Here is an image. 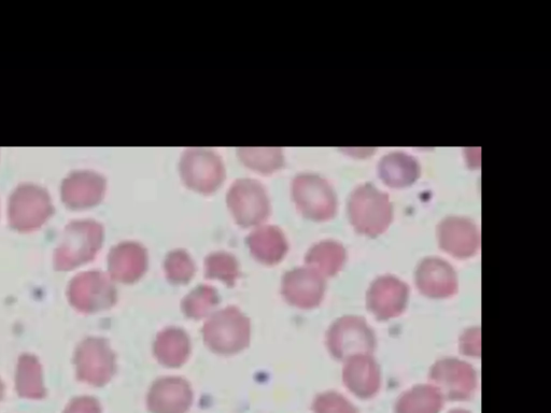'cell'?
<instances>
[{
    "label": "cell",
    "instance_id": "obj_1",
    "mask_svg": "<svg viewBox=\"0 0 551 413\" xmlns=\"http://www.w3.org/2000/svg\"><path fill=\"white\" fill-rule=\"evenodd\" d=\"M105 230L100 222L79 220L66 226L62 240L53 254L58 272H70L89 264L104 245Z\"/></svg>",
    "mask_w": 551,
    "mask_h": 413
},
{
    "label": "cell",
    "instance_id": "obj_2",
    "mask_svg": "<svg viewBox=\"0 0 551 413\" xmlns=\"http://www.w3.org/2000/svg\"><path fill=\"white\" fill-rule=\"evenodd\" d=\"M203 341L210 352L232 356L245 351L251 340V322L243 311L230 306L215 311L206 320Z\"/></svg>",
    "mask_w": 551,
    "mask_h": 413
},
{
    "label": "cell",
    "instance_id": "obj_3",
    "mask_svg": "<svg viewBox=\"0 0 551 413\" xmlns=\"http://www.w3.org/2000/svg\"><path fill=\"white\" fill-rule=\"evenodd\" d=\"M348 210L356 231L369 237L385 233L393 219L389 196L371 184L362 185L352 193Z\"/></svg>",
    "mask_w": 551,
    "mask_h": 413
},
{
    "label": "cell",
    "instance_id": "obj_4",
    "mask_svg": "<svg viewBox=\"0 0 551 413\" xmlns=\"http://www.w3.org/2000/svg\"><path fill=\"white\" fill-rule=\"evenodd\" d=\"M54 215V206L46 189L39 185L21 184L8 203V220L14 231L32 233Z\"/></svg>",
    "mask_w": 551,
    "mask_h": 413
},
{
    "label": "cell",
    "instance_id": "obj_5",
    "mask_svg": "<svg viewBox=\"0 0 551 413\" xmlns=\"http://www.w3.org/2000/svg\"><path fill=\"white\" fill-rule=\"evenodd\" d=\"M226 206L243 229L263 225L271 216L272 205L264 185L253 179L235 180L226 193Z\"/></svg>",
    "mask_w": 551,
    "mask_h": 413
},
{
    "label": "cell",
    "instance_id": "obj_6",
    "mask_svg": "<svg viewBox=\"0 0 551 413\" xmlns=\"http://www.w3.org/2000/svg\"><path fill=\"white\" fill-rule=\"evenodd\" d=\"M67 299L76 311L93 315L115 307L118 290L108 274L92 270L77 275L69 282Z\"/></svg>",
    "mask_w": 551,
    "mask_h": 413
},
{
    "label": "cell",
    "instance_id": "obj_7",
    "mask_svg": "<svg viewBox=\"0 0 551 413\" xmlns=\"http://www.w3.org/2000/svg\"><path fill=\"white\" fill-rule=\"evenodd\" d=\"M79 381L103 388L117 374V354L103 337H88L78 345L74 355Z\"/></svg>",
    "mask_w": 551,
    "mask_h": 413
},
{
    "label": "cell",
    "instance_id": "obj_8",
    "mask_svg": "<svg viewBox=\"0 0 551 413\" xmlns=\"http://www.w3.org/2000/svg\"><path fill=\"white\" fill-rule=\"evenodd\" d=\"M179 174L189 190L202 195L216 193L226 177L225 166L219 154L201 148L187 149L182 153Z\"/></svg>",
    "mask_w": 551,
    "mask_h": 413
},
{
    "label": "cell",
    "instance_id": "obj_9",
    "mask_svg": "<svg viewBox=\"0 0 551 413\" xmlns=\"http://www.w3.org/2000/svg\"><path fill=\"white\" fill-rule=\"evenodd\" d=\"M293 202L305 218L326 222L336 215V196L331 185L314 174H301L292 182Z\"/></svg>",
    "mask_w": 551,
    "mask_h": 413
},
{
    "label": "cell",
    "instance_id": "obj_10",
    "mask_svg": "<svg viewBox=\"0 0 551 413\" xmlns=\"http://www.w3.org/2000/svg\"><path fill=\"white\" fill-rule=\"evenodd\" d=\"M327 347L334 359L346 361L351 356L372 354L376 347V338L363 319L347 316L338 319L330 327Z\"/></svg>",
    "mask_w": 551,
    "mask_h": 413
},
{
    "label": "cell",
    "instance_id": "obj_11",
    "mask_svg": "<svg viewBox=\"0 0 551 413\" xmlns=\"http://www.w3.org/2000/svg\"><path fill=\"white\" fill-rule=\"evenodd\" d=\"M433 387L449 401H466L477 388L475 369L457 359L436 362L430 370Z\"/></svg>",
    "mask_w": 551,
    "mask_h": 413
},
{
    "label": "cell",
    "instance_id": "obj_12",
    "mask_svg": "<svg viewBox=\"0 0 551 413\" xmlns=\"http://www.w3.org/2000/svg\"><path fill=\"white\" fill-rule=\"evenodd\" d=\"M326 289V278L305 266L294 268L282 277L280 292L289 305L312 310L320 306Z\"/></svg>",
    "mask_w": 551,
    "mask_h": 413
},
{
    "label": "cell",
    "instance_id": "obj_13",
    "mask_svg": "<svg viewBox=\"0 0 551 413\" xmlns=\"http://www.w3.org/2000/svg\"><path fill=\"white\" fill-rule=\"evenodd\" d=\"M408 297L406 283L393 276H383L372 283L366 295V305L376 319L386 321L402 315Z\"/></svg>",
    "mask_w": 551,
    "mask_h": 413
},
{
    "label": "cell",
    "instance_id": "obj_14",
    "mask_svg": "<svg viewBox=\"0 0 551 413\" xmlns=\"http://www.w3.org/2000/svg\"><path fill=\"white\" fill-rule=\"evenodd\" d=\"M193 402L191 384L181 377L155 380L147 395V407L151 413H187Z\"/></svg>",
    "mask_w": 551,
    "mask_h": 413
},
{
    "label": "cell",
    "instance_id": "obj_15",
    "mask_svg": "<svg viewBox=\"0 0 551 413\" xmlns=\"http://www.w3.org/2000/svg\"><path fill=\"white\" fill-rule=\"evenodd\" d=\"M108 276L113 282L134 284L147 273L149 254L137 241H122L108 255Z\"/></svg>",
    "mask_w": 551,
    "mask_h": 413
},
{
    "label": "cell",
    "instance_id": "obj_16",
    "mask_svg": "<svg viewBox=\"0 0 551 413\" xmlns=\"http://www.w3.org/2000/svg\"><path fill=\"white\" fill-rule=\"evenodd\" d=\"M106 190L107 181L104 176L91 170H79L64 179L61 195L68 208L84 210L100 205Z\"/></svg>",
    "mask_w": 551,
    "mask_h": 413
},
{
    "label": "cell",
    "instance_id": "obj_17",
    "mask_svg": "<svg viewBox=\"0 0 551 413\" xmlns=\"http://www.w3.org/2000/svg\"><path fill=\"white\" fill-rule=\"evenodd\" d=\"M441 248L457 259H469L480 246L477 226L469 219L449 217L437 231Z\"/></svg>",
    "mask_w": 551,
    "mask_h": 413
},
{
    "label": "cell",
    "instance_id": "obj_18",
    "mask_svg": "<svg viewBox=\"0 0 551 413\" xmlns=\"http://www.w3.org/2000/svg\"><path fill=\"white\" fill-rule=\"evenodd\" d=\"M416 284L423 295L435 299L448 298L458 291L455 269L437 258H429L420 263L416 272Z\"/></svg>",
    "mask_w": 551,
    "mask_h": 413
},
{
    "label": "cell",
    "instance_id": "obj_19",
    "mask_svg": "<svg viewBox=\"0 0 551 413\" xmlns=\"http://www.w3.org/2000/svg\"><path fill=\"white\" fill-rule=\"evenodd\" d=\"M252 258L265 266H276L289 252L287 237L278 226L261 225L246 239Z\"/></svg>",
    "mask_w": 551,
    "mask_h": 413
},
{
    "label": "cell",
    "instance_id": "obj_20",
    "mask_svg": "<svg viewBox=\"0 0 551 413\" xmlns=\"http://www.w3.org/2000/svg\"><path fill=\"white\" fill-rule=\"evenodd\" d=\"M343 381L347 389L360 398H371L380 388V368L371 354L351 356L345 361Z\"/></svg>",
    "mask_w": 551,
    "mask_h": 413
},
{
    "label": "cell",
    "instance_id": "obj_21",
    "mask_svg": "<svg viewBox=\"0 0 551 413\" xmlns=\"http://www.w3.org/2000/svg\"><path fill=\"white\" fill-rule=\"evenodd\" d=\"M191 352L189 334L178 326L166 327L154 340V358L166 368H179L185 365L190 359Z\"/></svg>",
    "mask_w": 551,
    "mask_h": 413
},
{
    "label": "cell",
    "instance_id": "obj_22",
    "mask_svg": "<svg viewBox=\"0 0 551 413\" xmlns=\"http://www.w3.org/2000/svg\"><path fill=\"white\" fill-rule=\"evenodd\" d=\"M16 391L26 400H42L47 395L42 366L37 356L24 353L20 356L16 373Z\"/></svg>",
    "mask_w": 551,
    "mask_h": 413
},
{
    "label": "cell",
    "instance_id": "obj_23",
    "mask_svg": "<svg viewBox=\"0 0 551 413\" xmlns=\"http://www.w3.org/2000/svg\"><path fill=\"white\" fill-rule=\"evenodd\" d=\"M346 262V250L333 240L321 241L310 248L305 256L307 267L313 268L324 278L336 276Z\"/></svg>",
    "mask_w": 551,
    "mask_h": 413
},
{
    "label": "cell",
    "instance_id": "obj_24",
    "mask_svg": "<svg viewBox=\"0 0 551 413\" xmlns=\"http://www.w3.org/2000/svg\"><path fill=\"white\" fill-rule=\"evenodd\" d=\"M419 173L418 163L404 153L389 154L379 165L381 179L393 188L407 187L417 180Z\"/></svg>",
    "mask_w": 551,
    "mask_h": 413
},
{
    "label": "cell",
    "instance_id": "obj_25",
    "mask_svg": "<svg viewBox=\"0 0 551 413\" xmlns=\"http://www.w3.org/2000/svg\"><path fill=\"white\" fill-rule=\"evenodd\" d=\"M443 401V396L433 386H418L399 398L395 413H440Z\"/></svg>",
    "mask_w": 551,
    "mask_h": 413
},
{
    "label": "cell",
    "instance_id": "obj_26",
    "mask_svg": "<svg viewBox=\"0 0 551 413\" xmlns=\"http://www.w3.org/2000/svg\"><path fill=\"white\" fill-rule=\"evenodd\" d=\"M237 154L240 162L260 175H273L285 166V155L278 148H242Z\"/></svg>",
    "mask_w": 551,
    "mask_h": 413
},
{
    "label": "cell",
    "instance_id": "obj_27",
    "mask_svg": "<svg viewBox=\"0 0 551 413\" xmlns=\"http://www.w3.org/2000/svg\"><path fill=\"white\" fill-rule=\"evenodd\" d=\"M220 295L214 287L202 284L192 290L181 302L183 316L190 320H203L208 318L220 304Z\"/></svg>",
    "mask_w": 551,
    "mask_h": 413
},
{
    "label": "cell",
    "instance_id": "obj_28",
    "mask_svg": "<svg viewBox=\"0 0 551 413\" xmlns=\"http://www.w3.org/2000/svg\"><path fill=\"white\" fill-rule=\"evenodd\" d=\"M240 276L239 263L229 252L218 251L211 253L205 260V277L209 280H218L226 287L233 288Z\"/></svg>",
    "mask_w": 551,
    "mask_h": 413
},
{
    "label": "cell",
    "instance_id": "obj_29",
    "mask_svg": "<svg viewBox=\"0 0 551 413\" xmlns=\"http://www.w3.org/2000/svg\"><path fill=\"white\" fill-rule=\"evenodd\" d=\"M167 281L173 286H186L196 274V265L192 256L183 249L169 252L164 262Z\"/></svg>",
    "mask_w": 551,
    "mask_h": 413
},
{
    "label": "cell",
    "instance_id": "obj_30",
    "mask_svg": "<svg viewBox=\"0 0 551 413\" xmlns=\"http://www.w3.org/2000/svg\"><path fill=\"white\" fill-rule=\"evenodd\" d=\"M314 413H358V410L346 398L335 392L322 393L313 404Z\"/></svg>",
    "mask_w": 551,
    "mask_h": 413
},
{
    "label": "cell",
    "instance_id": "obj_31",
    "mask_svg": "<svg viewBox=\"0 0 551 413\" xmlns=\"http://www.w3.org/2000/svg\"><path fill=\"white\" fill-rule=\"evenodd\" d=\"M64 413H102V406L92 396H80L67 405Z\"/></svg>",
    "mask_w": 551,
    "mask_h": 413
},
{
    "label": "cell",
    "instance_id": "obj_32",
    "mask_svg": "<svg viewBox=\"0 0 551 413\" xmlns=\"http://www.w3.org/2000/svg\"><path fill=\"white\" fill-rule=\"evenodd\" d=\"M460 348L463 354L470 356H479L480 354V331L472 329L462 336Z\"/></svg>",
    "mask_w": 551,
    "mask_h": 413
},
{
    "label": "cell",
    "instance_id": "obj_33",
    "mask_svg": "<svg viewBox=\"0 0 551 413\" xmlns=\"http://www.w3.org/2000/svg\"><path fill=\"white\" fill-rule=\"evenodd\" d=\"M4 396H5V384L2 381V379H0V402L3 401Z\"/></svg>",
    "mask_w": 551,
    "mask_h": 413
},
{
    "label": "cell",
    "instance_id": "obj_34",
    "mask_svg": "<svg viewBox=\"0 0 551 413\" xmlns=\"http://www.w3.org/2000/svg\"><path fill=\"white\" fill-rule=\"evenodd\" d=\"M450 413H470V412L465 410H454V411H451Z\"/></svg>",
    "mask_w": 551,
    "mask_h": 413
}]
</instances>
